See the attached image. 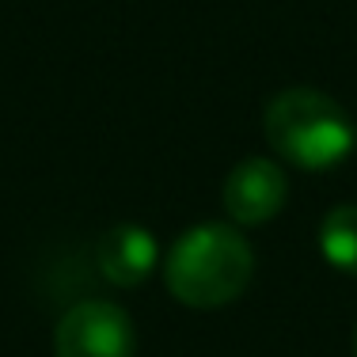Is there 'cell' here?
Listing matches in <instances>:
<instances>
[{
    "mask_svg": "<svg viewBox=\"0 0 357 357\" xmlns=\"http://www.w3.org/2000/svg\"><path fill=\"white\" fill-rule=\"evenodd\" d=\"M255 274V251L236 225L186 228L164 259V282L186 308H225L248 289Z\"/></svg>",
    "mask_w": 357,
    "mask_h": 357,
    "instance_id": "6da1fadb",
    "label": "cell"
},
{
    "mask_svg": "<svg viewBox=\"0 0 357 357\" xmlns=\"http://www.w3.org/2000/svg\"><path fill=\"white\" fill-rule=\"evenodd\" d=\"M354 130L346 107L319 88H285L266 103L262 133L270 149L293 167L327 172L354 152Z\"/></svg>",
    "mask_w": 357,
    "mask_h": 357,
    "instance_id": "7a4b0ae2",
    "label": "cell"
},
{
    "mask_svg": "<svg viewBox=\"0 0 357 357\" xmlns=\"http://www.w3.org/2000/svg\"><path fill=\"white\" fill-rule=\"evenodd\" d=\"M137 331L126 308L110 301H80L57 319L54 357H133Z\"/></svg>",
    "mask_w": 357,
    "mask_h": 357,
    "instance_id": "3957f363",
    "label": "cell"
},
{
    "mask_svg": "<svg viewBox=\"0 0 357 357\" xmlns=\"http://www.w3.org/2000/svg\"><path fill=\"white\" fill-rule=\"evenodd\" d=\"M225 209L236 225H266L274 220L278 213L285 209V198H289V178L285 172L266 156H251V160H240V164L228 172L225 178Z\"/></svg>",
    "mask_w": 357,
    "mask_h": 357,
    "instance_id": "277c9868",
    "label": "cell"
},
{
    "mask_svg": "<svg viewBox=\"0 0 357 357\" xmlns=\"http://www.w3.org/2000/svg\"><path fill=\"white\" fill-rule=\"evenodd\" d=\"M156 259H160L156 236L141 225H114V228H107L96 243L99 274H103L110 285H122V289L141 285L144 278L156 270Z\"/></svg>",
    "mask_w": 357,
    "mask_h": 357,
    "instance_id": "5b68a950",
    "label": "cell"
},
{
    "mask_svg": "<svg viewBox=\"0 0 357 357\" xmlns=\"http://www.w3.org/2000/svg\"><path fill=\"white\" fill-rule=\"evenodd\" d=\"M319 255L338 274L357 278V206H335L319 220Z\"/></svg>",
    "mask_w": 357,
    "mask_h": 357,
    "instance_id": "8992f818",
    "label": "cell"
},
{
    "mask_svg": "<svg viewBox=\"0 0 357 357\" xmlns=\"http://www.w3.org/2000/svg\"><path fill=\"white\" fill-rule=\"evenodd\" d=\"M350 350H354V357H357V327H354V346H350Z\"/></svg>",
    "mask_w": 357,
    "mask_h": 357,
    "instance_id": "52a82bcc",
    "label": "cell"
},
{
    "mask_svg": "<svg viewBox=\"0 0 357 357\" xmlns=\"http://www.w3.org/2000/svg\"><path fill=\"white\" fill-rule=\"evenodd\" d=\"M354 152H357V130H354Z\"/></svg>",
    "mask_w": 357,
    "mask_h": 357,
    "instance_id": "ba28073f",
    "label": "cell"
}]
</instances>
